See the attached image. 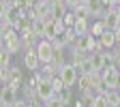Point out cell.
<instances>
[{
	"instance_id": "obj_1",
	"label": "cell",
	"mask_w": 120,
	"mask_h": 107,
	"mask_svg": "<svg viewBox=\"0 0 120 107\" xmlns=\"http://www.w3.org/2000/svg\"><path fill=\"white\" fill-rule=\"evenodd\" d=\"M58 75H60V79H62L64 88H73L75 84H77V75H79V71H77V66H75V64L67 62L62 69L58 71Z\"/></svg>"
},
{
	"instance_id": "obj_2",
	"label": "cell",
	"mask_w": 120,
	"mask_h": 107,
	"mask_svg": "<svg viewBox=\"0 0 120 107\" xmlns=\"http://www.w3.org/2000/svg\"><path fill=\"white\" fill-rule=\"evenodd\" d=\"M34 49H37V56L41 60V64H49L52 62V56H54V45H52V41H47V39L37 41Z\"/></svg>"
},
{
	"instance_id": "obj_3",
	"label": "cell",
	"mask_w": 120,
	"mask_h": 107,
	"mask_svg": "<svg viewBox=\"0 0 120 107\" xmlns=\"http://www.w3.org/2000/svg\"><path fill=\"white\" fill-rule=\"evenodd\" d=\"M101 77H103V84L107 90H118L120 88V71L116 66H109V69H103L101 71Z\"/></svg>"
},
{
	"instance_id": "obj_4",
	"label": "cell",
	"mask_w": 120,
	"mask_h": 107,
	"mask_svg": "<svg viewBox=\"0 0 120 107\" xmlns=\"http://www.w3.org/2000/svg\"><path fill=\"white\" fill-rule=\"evenodd\" d=\"M34 92H37V96H39L41 101H47V99H52V96L56 94V90H54L52 81H47V79L41 77V81L34 86Z\"/></svg>"
},
{
	"instance_id": "obj_5",
	"label": "cell",
	"mask_w": 120,
	"mask_h": 107,
	"mask_svg": "<svg viewBox=\"0 0 120 107\" xmlns=\"http://www.w3.org/2000/svg\"><path fill=\"white\" fill-rule=\"evenodd\" d=\"M24 66H26L28 71H39L41 60H39V56H37V49H34V47H30V49H26V52H24Z\"/></svg>"
},
{
	"instance_id": "obj_6",
	"label": "cell",
	"mask_w": 120,
	"mask_h": 107,
	"mask_svg": "<svg viewBox=\"0 0 120 107\" xmlns=\"http://www.w3.org/2000/svg\"><path fill=\"white\" fill-rule=\"evenodd\" d=\"M84 4L88 9L90 17H101V15H103V2H101V0H86Z\"/></svg>"
},
{
	"instance_id": "obj_7",
	"label": "cell",
	"mask_w": 120,
	"mask_h": 107,
	"mask_svg": "<svg viewBox=\"0 0 120 107\" xmlns=\"http://www.w3.org/2000/svg\"><path fill=\"white\" fill-rule=\"evenodd\" d=\"M0 101H2L7 107H11L15 101H17V92H15V90H11L9 86H2V92H0Z\"/></svg>"
},
{
	"instance_id": "obj_8",
	"label": "cell",
	"mask_w": 120,
	"mask_h": 107,
	"mask_svg": "<svg viewBox=\"0 0 120 107\" xmlns=\"http://www.w3.org/2000/svg\"><path fill=\"white\" fill-rule=\"evenodd\" d=\"M99 43L103 45V49H112L116 45V37H114V30H105V32L99 37Z\"/></svg>"
},
{
	"instance_id": "obj_9",
	"label": "cell",
	"mask_w": 120,
	"mask_h": 107,
	"mask_svg": "<svg viewBox=\"0 0 120 107\" xmlns=\"http://www.w3.org/2000/svg\"><path fill=\"white\" fill-rule=\"evenodd\" d=\"M73 30H75V34H88V30H90V26H88V19H82V17H75V24H73Z\"/></svg>"
},
{
	"instance_id": "obj_10",
	"label": "cell",
	"mask_w": 120,
	"mask_h": 107,
	"mask_svg": "<svg viewBox=\"0 0 120 107\" xmlns=\"http://www.w3.org/2000/svg\"><path fill=\"white\" fill-rule=\"evenodd\" d=\"M77 90L79 92L90 90V73H79L77 75Z\"/></svg>"
},
{
	"instance_id": "obj_11",
	"label": "cell",
	"mask_w": 120,
	"mask_h": 107,
	"mask_svg": "<svg viewBox=\"0 0 120 107\" xmlns=\"http://www.w3.org/2000/svg\"><path fill=\"white\" fill-rule=\"evenodd\" d=\"M105 30H107V28H105V24H103V19H97L92 26H90V30H88V34H92L94 39H99L103 32H105Z\"/></svg>"
},
{
	"instance_id": "obj_12",
	"label": "cell",
	"mask_w": 120,
	"mask_h": 107,
	"mask_svg": "<svg viewBox=\"0 0 120 107\" xmlns=\"http://www.w3.org/2000/svg\"><path fill=\"white\" fill-rule=\"evenodd\" d=\"M105 99H107L109 107H120V92L118 90H107V92H105Z\"/></svg>"
},
{
	"instance_id": "obj_13",
	"label": "cell",
	"mask_w": 120,
	"mask_h": 107,
	"mask_svg": "<svg viewBox=\"0 0 120 107\" xmlns=\"http://www.w3.org/2000/svg\"><path fill=\"white\" fill-rule=\"evenodd\" d=\"M103 24H105V28H107V30H114L120 22H118V17L114 15V11H109V13H105V15H103Z\"/></svg>"
},
{
	"instance_id": "obj_14",
	"label": "cell",
	"mask_w": 120,
	"mask_h": 107,
	"mask_svg": "<svg viewBox=\"0 0 120 107\" xmlns=\"http://www.w3.org/2000/svg\"><path fill=\"white\" fill-rule=\"evenodd\" d=\"M56 37H58V30H56V24H54V19H52V22H47V24H45V34H43V39L54 41Z\"/></svg>"
},
{
	"instance_id": "obj_15",
	"label": "cell",
	"mask_w": 120,
	"mask_h": 107,
	"mask_svg": "<svg viewBox=\"0 0 120 107\" xmlns=\"http://www.w3.org/2000/svg\"><path fill=\"white\" fill-rule=\"evenodd\" d=\"M90 62H92L94 71H103V52H92L90 54Z\"/></svg>"
},
{
	"instance_id": "obj_16",
	"label": "cell",
	"mask_w": 120,
	"mask_h": 107,
	"mask_svg": "<svg viewBox=\"0 0 120 107\" xmlns=\"http://www.w3.org/2000/svg\"><path fill=\"white\" fill-rule=\"evenodd\" d=\"M4 49L13 56V54H17L19 49H22V39H13V41H7L4 43Z\"/></svg>"
},
{
	"instance_id": "obj_17",
	"label": "cell",
	"mask_w": 120,
	"mask_h": 107,
	"mask_svg": "<svg viewBox=\"0 0 120 107\" xmlns=\"http://www.w3.org/2000/svg\"><path fill=\"white\" fill-rule=\"evenodd\" d=\"M4 86H9L11 90H15V92H19L22 86H24V77H15V75H11V79H9Z\"/></svg>"
},
{
	"instance_id": "obj_18",
	"label": "cell",
	"mask_w": 120,
	"mask_h": 107,
	"mask_svg": "<svg viewBox=\"0 0 120 107\" xmlns=\"http://www.w3.org/2000/svg\"><path fill=\"white\" fill-rule=\"evenodd\" d=\"M77 71L79 73H94V66H92V62H90V56H86L82 62L77 64Z\"/></svg>"
},
{
	"instance_id": "obj_19",
	"label": "cell",
	"mask_w": 120,
	"mask_h": 107,
	"mask_svg": "<svg viewBox=\"0 0 120 107\" xmlns=\"http://www.w3.org/2000/svg\"><path fill=\"white\" fill-rule=\"evenodd\" d=\"M71 11L75 13V17H82V19H88V17H90V15H88V9H86V4H84V2H79L77 7L71 9Z\"/></svg>"
},
{
	"instance_id": "obj_20",
	"label": "cell",
	"mask_w": 120,
	"mask_h": 107,
	"mask_svg": "<svg viewBox=\"0 0 120 107\" xmlns=\"http://www.w3.org/2000/svg\"><path fill=\"white\" fill-rule=\"evenodd\" d=\"M43 107H67L62 101H60V96L58 94H54L52 99H47V101H43Z\"/></svg>"
},
{
	"instance_id": "obj_21",
	"label": "cell",
	"mask_w": 120,
	"mask_h": 107,
	"mask_svg": "<svg viewBox=\"0 0 120 107\" xmlns=\"http://www.w3.org/2000/svg\"><path fill=\"white\" fill-rule=\"evenodd\" d=\"M62 24H64V28H73V24H75V13L73 11H67L62 15Z\"/></svg>"
},
{
	"instance_id": "obj_22",
	"label": "cell",
	"mask_w": 120,
	"mask_h": 107,
	"mask_svg": "<svg viewBox=\"0 0 120 107\" xmlns=\"http://www.w3.org/2000/svg\"><path fill=\"white\" fill-rule=\"evenodd\" d=\"M32 28H34L37 37H39V39H43V34H45V24H43L41 19H34V22H32Z\"/></svg>"
},
{
	"instance_id": "obj_23",
	"label": "cell",
	"mask_w": 120,
	"mask_h": 107,
	"mask_svg": "<svg viewBox=\"0 0 120 107\" xmlns=\"http://www.w3.org/2000/svg\"><path fill=\"white\" fill-rule=\"evenodd\" d=\"M9 60H11V54L2 47L0 49V69H4V66H9Z\"/></svg>"
},
{
	"instance_id": "obj_24",
	"label": "cell",
	"mask_w": 120,
	"mask_h": 107,
	"mask_svg": "<svg viewBox=\"0 0 120 107\" xmlns=\"http://www.w3.org/2000/svg\"><path fill=\"white\" fill-rule=\"evenodd\" d=\"M58 96H60V101H62L64 105H69V103H71V88H62V90L58 92Z\"/></svg>"
},
{
	"instance_id": "obj_25",
	"label": "cell",
	"mask_w": 120,
	"mask_h": 107,
	"mask_svg": "<svg viewBox=\"0 0 120 107\" xmlns=\"http://www.w3.org/2000/svg\"><path fill=\"white\" fill-rule=\"evenodd\" d=\"M109 66H114V54L103 52V69H109Z\"/></svg>"
},
{
	"instance_id": "obj_26",
	"label": "cell",
	"mask_w": 120,
	"mask_h": 107,
	"mask_svg": "<svg viewBox=\"0 0 120 107\" xmlns=\"http://www.w3.org/2000/svg\"><path fill=\"white\" fill-rule=\"evenodd\" d=\"M92 107H109V105H107V99H105V94H97Z\"/></svg>"
},
{
	"instance_id": "obj_27",
	"label": "cell",
	"mask_w": 120,
	"mask_h": 107,
	"mask_svg": "<svg viewBox=\"0 0 120 107\" xmlns=\"http://www.w3.org/2000/svg\"><path fill=\"white\" fill-rule=\"evenodd\" d=\"M9 79H11V66L0 69V84H7Z\"/></svg>"
},
{
	"instance_id": "obj_28",
	"label": "cell",
	"mask_w": 120,
	"mask_h": 107,
	"mask_svg": "<svg viewBox=\"0 0 120 107\" xmlns=\"http://www.w3.org/2000/svg\"><path fill=\"white\" fill-rule=\"evenodd\" d=\"M52 86H54V90H56V94H58V92H60V90H62V88H64L62 79H60V75H58V77H54V79H52Z\"/></svg>"
},
{
	"instance_id": "obj_29",
	"label": "cell",
	"mask_w": 120,
	"mask_h": 107,
	"mask_svg": "<svg viewBox=\"0 0 120 107\" xmlns=\"http://www.w3.org/2000/svg\"><path fill=\"white\" fill-rule=\"evenodd\" d=\"M7 13H9V4L4 2V0H0V19H4Z\"/></svg>"
},
{
	"instance_id": "obj_30",
	"label": "cell",
	"mask_w": 120,
	"mask_h": 107,
	"mask_svg": "<svg viewBox=\"0 0 120 107\" xmlns=\"http://www.w3.org/2000/svg\"><path fill=\"white\" fill-rule=\"evenodd\" d=\"M11 107H28V101H26V99H17Z\"/></svg>"
},
{
	"instance_id": "obj_31",
	"label": "cell",
	"mask_w": 120,
	"mask_h": 107,
	"mask_svg": "<svg viewBox=\"0 0 120 107\" xmlns=\"http://www.w3.org/2000/svg\"><path fill=\"white\" fill-rule=\"evenodd\" d=\"M114 15H116L118 22H120V4H116V7H114Z\"/></svg>"
},
{
	"instance_id": "obj_32",
	"label": "cell",
	"mask_w": 120,
	"mask_h": 107,
	"mask_svg": "<svg viewBox=\"0 0 120 107\" xmlns=\"http://www.w3.org/2000/svg\"><path fill=\"white\" fill-rule=\"evenodd\" d=\"M73 107H84V105H82V101H75V103H73Z\"/></svg>"
},
{
	"instance_id": "obj_33",
	"label": "cell",
	"mask_w": 120,
	"mask_h": 107,
	"mask_svg": "<svg viewBox=\"0 0 120 107\" xmlns=\"http://www.w3.org/2000/svg\"><path fill=\"white\" fill-rule=\"evenodd\" d=\"M4 47V39H2V34H0V49Z\"/></svg>"
},
{
	"instance_id": "obj_34",
	"label": "cell",
	"mask_w": 120,
	"mask_h": 107,
	"mask_svg": "<svg viewBox=\"0 0 120 107\" xmlns=\"http://www.w3.org/2000/svg\"><path fill=\"white\" fill-rule=\"evenodd\" d=\"M0 107H7V105H4V103H2V101H0Z\"/></svg>"
},
{
	"instance_id": "obj_35",
	"label": "cell",
	"mask_w": 120,
	"mask_h": 107,
	"mask_svg": "<svg viewBox=\"0 0 120 107\" xmlns=\"http://www.w3.org/2000/svg\"><path fill=\"white\" fill-rule=\"evenodd\" d=\"M79 2H86V0H79Z\"/></svg>"
}]
</instances>
